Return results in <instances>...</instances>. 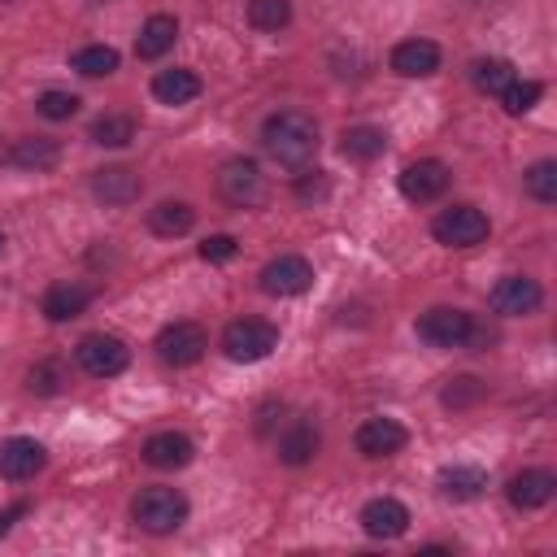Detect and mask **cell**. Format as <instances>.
<instances>
[{"label": "cell", "instance_id": "cell-23", "mask_svg": "<svg viewBox=\"0 0 557 557\" xmlns=\"http://www.w3.org/2000/svg\"><path fill=\"white\" fill-rule=\"evenodd\" d=\"M152 96L161 104H191L200 96V74L196 70H157L152 74Z\"/></svg>", "mask_w": 557, "mask_h": 557}, {"label": "cell", "instance_id": "cell-32", "mask_svg": "<svg viewBox=\"0 0 557 557\" xmlns=\"http://www.w3.org/2000/svg\"><path fill=\"white\" fill-rule=\"evenodd\" d=\"M483 396H487V383H483V379L457 374V379H448V387L440 392V405H444V409H470V405H479Z\"/></svg>", "mask_w": 557, "mask_h": 557}, {"label": "cell", "instance_id": "cell-20", "mask_svg": "<svg viewBox=\"0 0 557 557\" xmlns=\"http://www.w3.org/2000/svg\"><path fill=\"white\" fill-rule=\"evenodd\" d=\"M87 305H91V287H87V283H52V287L44 292V300H39V309H44L48 322H70V318H78Z\"/></svg>", "mask_w": 557, "mask_h": 557}, {"label": "cell", "instance_id": "cell-22", "mask_svg": "<svg viewBox=\"0 0 557 557\" xmlns=\"http://www.w3.org/2000/svg\"><path fill=\"white\" fill-rule=\"evenodd\" d=\"M9 161H13L17 170L48 174V170L61 161V144H57V139H48V135H26V139H17V144H13Z\"/></svg>", "mask_w": 557, "mask_h": 557}, {"label": "cell", "instance_id": "cell-37", "mask_svg": "<svg viewBox=\"0 0 557 557\" xmlns=\"http://www.w3.org/2000/svg\"><path fill=\"white\" fill-rule=\"evenodd\" d=\"M235 252H239V244H235L231 235H209V239L200 244V261H213V265H218V261H231Z\"/></svg>", "mask_w": 557, "mask_h": 557}, {"label": "cell", "instance_id": "cell-29", "mask_svg": "<svg viewBox=\"0 0 557 557\" xmlns=\"http://www.w3.org/2000/svg\"><path fill=\"white\" fill-rule=\"evenodd\" d=\"M470 78H474V87H479L483 96H500L518 74H513V65H509V61H500V57H483V61H474Z\"/></svg>", "mask_w": 557, "mask_h": 557}, {"label": "cell", "instance_id": "cell-36", "mask_svg": "<svg viewBox=\"0 0 557 557\" xmlns=\"http://www.w3.org/2000/svg\"><path fill=\"white\" fill-rule=\"evenodd\" d=\"M326 191H331V183H326V174L322 170H305L300 178H296V200H326Z\"/></svg>", "mask_w": 557, "mask_h": 557}, {"label": "cell", "instance_id": "cell-24", "mask_svg": "<svg viewBox=\"0 0 557 557\" xmlns=\"http://www.w3.org/2000/svg\"><path fill=\"white\" fill-rule=\"evenodd\" d=\"M196 226V209L187 200H161L157 209H148V231L161 239H178Z\"/></svg>", "mask_w": 557, "mask_h": 557}, {"label": "cell", "instance_id": "cell-15", "mask_svg": "<svg viewBox=\"0 0 557 557\" xmlns=\"http://www.w3.org/2000/svg\"><path fill=\"white\" fill-rule=\"evenodd\" d=\"M352 444H357V453H361V457L379 461V457H392V453H400V448L409 444V431H405L396 418H366V422L357 426Z\"/></svg>", "mask_w": 557, "mask_h": 557}, {"label": "cell", "instance_id": "cell-9", "mask_svg": "<svg viewBox=\"0 0 557 557\" xmlns=\"http://www.w3.org/2000/svg\"><path fill=\"white\" fill-rule=\"evenodd\" d=\"M257 283H261L265 296H300V292L313 287V265L305 257H296V252H283V257L261 265Z\"/></svg>", "mask_w": 557, "mask_h": 557}, {"label": "cell", "instance_id": "cell-5", "mask_svg": "<svg viewBox=\"0 0 557 557\" xmlns=\"http://www.w3.org/2000/svg\"><path fill=\"white\" fill-rule=\"evenodd\" d=\"M218 196L235 209H257L265 200V174L257 161L248 157H231L222 170H218Z\"/></svg>", "mask_w": 557, "mask_h": 557}, {"label": "cell", "instance_id": "cell-21", "mask_svg": "<svg viewBox=\"0 0 557 557\" xmlns=\"http://www.w3.org/2000/svg\"><path fill=\"white\" fill-rule=\"evenodd\" d=\"M174 39H178V22L170 13H152L135 35V57L139 61H157V57H165L174 48Z\"/></svg>", "mask_w": 557, "mask_h": 557}, {"label": "cell", "instance_id": "cell-35", "mask_svg": "<svg viewBox=\"0 0 557 557\" xmlns=\"http://www.w3.org/2000/svg\"><path fill=\"white\" fill-rule=\"evenodd\" d=\"M78 96L74 91H61V87H48V91H39V100H35V109L48 117V122H70L74 113H78Z\"/></svg>", "mask_w": 557, "mask_h": 557}, {"label": "cell", "instance_id": "cell-31", "mask_svg": "<svg viewBox=\"0 0 557 557\" xmlns=\"http://www.w3.org/2000/svg\"><path fill=\"white\" fill-rule=\"evenodd\" d=\"M65 383H70V374H65V366H61L57 357H44V361H35V366L26 370V387H30L35 396H57Z\"/></svg>", "mask_w": 557, "mask_h": 557}, {"label": "cell", "instance_id": "cell-34", "mask_svg": "<svg viewBox=\"0 0 557 557\" xmlns=\"http://www.w3.org/2000/svg\"><path fill=\"white\" fill-rule=\"evenodd\" d=\"M248 22L265 35L283 30L292 22V0H248Z\"/></svg>", "mask_w": 557, "mask_h": 557}, {"label": "cell", "instance_id": "cell-11", "mask_svg": "<svg viewBox=\"0 0 557 557\" xmlns=\"http://www.w3.org/2000/svg\"><path fill=\"white\" fill-rule=\"evenodd\" d=\"M418 339L431 344V348H461L466 331H470V313L466 309H453V305H435L426 309L418 322H413Z\"/></svg>", "mask_w": 557, "mask_h": 557}, {"label": "cell", "instance_id": "cell-3", "mask_svg": "<svg viewBox=\"0 0 557 557\" xmlns=\"http://www.w3.org/2000/svg\"><path fill=\"white\" fill-rule=\"evenodd\" d=\"M274 348H278V326L265 322V318H235L222 331V352L231 361H244V366L248 361H265Z\"/></svg>", "mask_w": 557, "mask_h": 557}, {"label": "cell", "instance_id": "cell-1", "mask_svg": "<svg viewBox=\"0 0 557 557\" xmlns=\"http://www.w3.org/2000/svg\"><path fill=\"white\" fill-rule=\"evenodd\" d=\"M261 148L270 152V161L287 165V170H300L318 157V122L300 109H278L261 126Z\"/></svg>", "mask_w": 557, "mask_h": 557}, {"label": "cell", "instance_id": "cell-38", "mask_svg": "<svg viewBox=\"0 0 557 557\" xmlns=\"http://www.w3.org/2000/svg\"><path fill=\"white\" fill-rule=\"evenodd\" d=\"M26 513H30V505H26V500H17V505L0 509V540H4V535L13 531V522H17V518H26Z\"/></svg>", "mask_w": 557, "mask_h": 557}, {"label": "cell", "instance_id": "cell-19", "mask_svg": "<svg viewBox=\"0 0 557 557\" xmlns=\"http://www.w3.org/2000/svg\"><path fill=\"white\" fill-rule=\"evenodd\" d=\"M387 61H392V70L400 78H431L440 70V44H431V39H400Z\"/></svg>", "mask_w": 557, "mask_h": 557}, {"label": "cell", "instance_id": "cell-27", "mask_svg": "<svg viewBox=\"0 0 557 557\" xmlns=\"http://www.w3.org/2000/svg\"><path fill=\"white\" fill-rule=\"evenodd\" d=\"M70 70H78L83 78H109L117 70V48L109 44H83L70 52Z\"/></svg>", "mask_w": 557, "mask_h": 557}, {"label": "cell", "instance_id": "cell-4", "mask_svg": "<svg viewBox=\"0 0 557 557\" xmlns=\"http://www.w3.org/2000/svg\"><path fill=\"white\" fill-rule=\"evenodd\" d=\"M487 231H492V222L474 205H448V209H440L431 218V235L444 248H474V244L487 239Z\"/></svg>", "mask_w": 557, "mask_h": 557}, {"label": "cell", "instance_id": "cell-33", "mask_svg": "<svg viewBox=\"0 0 557 557\" xmlns=\"http://www.w3.org/2000/svg\"><path fill=\"white\" fill-rule=\"evenodd\" d=\"M540 96H544V83H535V78H513V83L500 91V104H505L509 117H522V113H531V109L540 104Z\"/></svg>", "mask_w": 557, "mask_h": 557}, {"label": "cell", "instance_id": "cell-6", "mask_svg": "<svg viewBox=\"0 0 557 557\" xmlns=\"http://www.w3.org/2000/svg\"><path fill=\"white\" fill-rule=\"evenodd\" d=\"M157 357L165 361V366H196L200 357H205V348H209V335H205V326L200 322H170V326H161L157 331Z\"/></svg>", "mask_w": 557, "mask_h": 557}, {"label": "cell", "instance_id": "cell-39", "mask_svg": "<svg viewBox=\"0 0 557 557\" xmlns=\"http://www.w3.org/2000/svg\"><path fill=\"white\" fill-rule=\"evenodd\" d=\"M0 252H4V235H0Z\"/></svg>", "mask_w": 557, "mask_h": 557}, {"label": "cell", "instance_id": "cell-25", "mask_svg": "<svg viewBox=\"0 0 557 557\" xmlns=\"http://www.w3.org/2000/svg\"><path fill=\"white\" fill-rule=\"evenodd\" d=\"M339 152L348 157V161H374V157H383L387 152V135L379 131V126H348L344 135H339Z\"/></svg>", "mask_w": 557, "mask_h": 557}, {"label": "cell", "instance_id": "cell-13", "mask_svg": "<svg viewBox=\"0 0 557 557\" xmlns=\"http://www.w3.org/2000/svg\"><path fill=\"white\" fill-rule=\"evenodd\" d=\"M505 496L513 509L531 513V509H544L553 496H557V474L544 470V466H531V470H518L509 483H505Z\"/></svg>", "mask_w": 557, "mask_h": 557}, {"label": "cell", "instance_id": "cell-8", "mask_svg": "<svg viewBox=\"0 0 557 557\" xmlns=\"http://www.w3.org/2000/svg\"><path fill=\"white\" fill-rule=\"evenodd\" d=\"M448 183H453V174H448V165L435 161V157L409 161V165L400 170V178H396V187H400V196H405L409 205H431V200H440V196L448 191Z\"/></svg>", "mask_w": 557, "mask_h": 557}, {"label": "cell", "instance_id": "cell-7", "mask_svg": "<svg viewBox=\"0 0 557 557\" xmlns=\"http://www.w3.org/2000/svg\"><path fill=\"white\" fill-rule=\"evenodd\" d=\"M74 357H78L83 374H91V379H113V374H122V370H126L131 348H126L117 335L96 331V335H83V339H78Z\"/></svg>", "mask_w": 557, "mask_h": 557}, {"label": "cell", "instance_id": "cell-26", "mask_svg": "<svg viewBox=\"0 0 557 557\" xmlns=\"http://www.w3.org/2000/svg\"><path fill=\"white\" fill-rule=\"evenodd\" d=\"M483 487H487V474L479 466H444L440 470V492L448 500H474V496H483Z\"/></svg>", "mask_w": 557, "mask_h": 557}, {"label": "cell", "instance_id": "cell-10", "mask_svg": "<svg viewBox=\"0 0 557 557\" xmlns=\"http://www.w3.org/2000/svg\"><path fill=\"white\" fill-rule=\"evenodd\" d=\"M487 305H492V313H500V318H527V313H535V309L544 305V287H540L531 274H505V278L492 287Z\"/></svg>", "mask_w": 557, "mask_h": 557}, {"label": "cell", "instance_id": "cell-28", "mask_svg": "<svg viewBox=\"0 0 557 557\" xmlns=\"http://www.w3.org/2000/svg\"><path fill=\"white\" fill-rule=\"evenodd\" d=\"M135 139V117L131 113H100L91 122V144L100 148H126Z\"/></svg>", "mask_w": 557, "mask_h": 557}, {"label": "cell", "instance_id": "cell-16", "mask_svg": "<svg viewBox=\"0 0 557 557\" xmlns=\"http://www.w3.org/2000/svg\"><path fill=\"white\" fill-rule=\"evenodd\" d=\"M361 531L370 540H400L409 531V509L396 500V496H374L361 505Z\"/></svg>", "mask_w": 557, "mask_h": 557}, {"label": "cell", "instance_id": "cell-30", "mask_svg": "<svg viewBox=\"0 0 557 557\" xmlns=\"http://www.w3.org/2000/svg\"><path fill=\"white\" fill-rule=\"evenodd\" d=\"M522 187H527L531 200H540V205H557V161H553V157L535 161V165L522 174Z\"/></svg>", "mask_w": 557, "mask_h": 557}, {"label": "cell", "instance_id": "cell-18", "mask_svg": "<svg viewBox=\"0 0 557 557\" xmlns=\"http://www.w3.org/2000/svg\"><path fill=\"white\" fill-rule=\"evenodd\" d=\"M139 453H144V461L157 466V470H183V466H191L196 444H191L183 431H157V435L144 440Z\"/></svg>", "mask_w": 557, "mask_h": 557}, {"label": "cell", "instance_id": "cell-2", "mask_svg": "<svg viewBox=\"0 0 557 557\" xmlns=\"http://www.w3.org/2000/svg\"><path fill=\"white\" fill-rule=\"evenodd\" d=\"M131 518L148 535H174L187 522V496L178 487H161V483L139 487L131 500Z\"/></svg>", "mask_w": 557, "mask_h": 557}, {"label": "cell", "instance_id": "cell-12", "mask_svg": "<svg viewBox=\"0 0 557 557\" xmlns=\"http://www.w3.org/2000/svg\"><path fill=\"white\" fill-rule=\"evenodd\" d=\"M322 448V431L313 418H292L278 435H274V453L283 466H309Z\"/></svg>", "mask_w": 557, "mask_h": 557}, {"label": "cell", "instance_id": "cell-17", "mask_svg": "<svg viewBox=\"0 0 557 557\" xmlns=\"http://www.w3.org/2000/svg\"><path fill=\"white\" fill-rule=\"evenodd\" d=\"M139 191H144V178H139L135 170H126V165H104V170L91 174V196H96L100 205L122 209V205H135Z\"/></svg>", "mask_w": 557, "mask_h": 557}, {"label": "cell", "instance_id": "cell-14", "mask_svg": "<svg viewBox=\"0 0 557 557\" xmlns=\"http://www.w3.org/2000/svg\"><path fill=\"white\" fill-rule=\"evenodd\" d=\"M44 466H48V453H44L39 440H30V435H13V440L0 444V479H9V483H26V479H35Z\"/></svg>", "mask_w": 557, "mask_h": 557}]
</instances>
